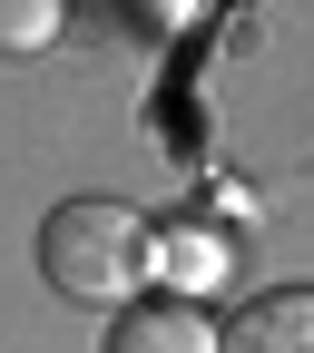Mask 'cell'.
Returning <instances> with one entry per match:
<instances>
[{
	"label": "cell",
	"instance_id": "cell-3",
	"mask_svg": "<svg viewBox=\"0 0 314 353\" xmlns=\"http://www.w3.org/2000/svg\"><path fill=\"white\" fill-rule=\"evenodd\" d=\"M226 353H314V285H265L226 314Z\"/></svg>",
	"mask_w": 314,
	"mask_h": 353
},
{
	"label": "cell",
	"instance_id": "cell-1",
	"mask_svg": "<svg viewBox=\"0 0 314 353\" xmlns=\"http://www.w3.org/2000/svg\"><path fill=\"white\" fill-rule=\"evenodd\" d=\"M39 275L59 304L118 314V304H138V275H157V226L118 196H69L39 226Z\"/></svg>",
	"mask_w": 314,
	"mask_h": 353
},
{
	"label": "cell",
	"instance_id": "cell-2",
	"mask_svg": "<svg viewBox=\"0 0 314 353\" xmlns=\"http://www.w3.org/2000/svg\"><path fill=\"white\" fill-rule=\"evenodd\" d=\"M99 353H226V324L197 314L187 294H138V304H118Z\"/></svg>",
	"mask_w": 314,
	"mask_h": 353
},
{
	"label": "cell",
	"instance_id": "cell-4",
	"mask_svg": "<svg viewBox=\"0 0 314 353\" xmlns=\"http://www.w3.org/2000/svg\"><path fill=\"white\" fill-rule=\"evenodd\" d=\"M216 265H226V245H216L206 226H157V275H167V294L216 285Z\"/></svg>",
	"mask_w": 314,
	"mask_h": 353
},
{
	"label": "cell",
	"instance_id": "cell-5",
	"mask_svg": "<svg viewBox=\"0 0 314 353\" xmlns=\"http://www.w3.org/2000/svg\"><path fill=\"white\" fill-rule=\"evenodd\" d=\"M69 30V0H0V59H39Z\"/></svg>",
	"mask_w": 314,
	"mask_h": 353
}]
</instances>
